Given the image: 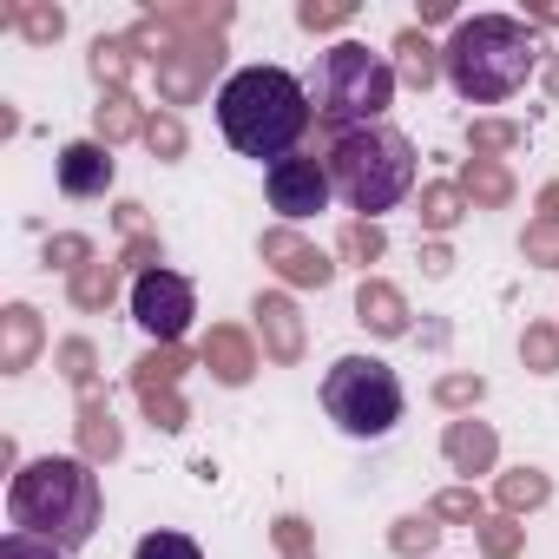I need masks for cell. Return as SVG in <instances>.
I'll use <instances>...</instances> for the list:
<instances>
[{"instance_id": "6da1fadb", "label": "cell", "mask_w": 559, "mask_h": 559, "mask_svg": "<svg viewBox=\"0 0 559 559\" xmlns=\"http://www.w3.org/2000/svg\"><path fill=\"white\" fill-rule=\"evenodd\" d=\"M310 119H317L310 86L290 67H237L217 86V132L230 139V152L257 158L263 171L276 158H297Z\"/></svg>"}, {"instance_id": "7a4b0ae2", "label": "cell", "mask_w": 559, "mask_h": 559, "mask_svg": "<svg viewBox=\"0 0 559 559\" xmlns=\"http://www.w3.org/2000/svg\"><path fill=\"white\" fill-rule=\"evenodd\" d=\"M533 67H539V40H533V27L513 21V14H474V21H461V27L448 34V47H441V73H448V86H454L467 106H500V99H513V93L533 80Z\"/></svg>"}, {"instance_id": "3957f363", "label": "cell", "mask_w": 559, "mask_h": 559, "mask_svg": "<svg viewBox=\"0 0 559 559\" xmlns=\"http://www.w3.org/2000/svg\"><path fill=\"white\" fill-rule=\"evenodd\" d=\"M8 513L21 533L60 546V552H80L99 526V480L86 461L73 454H47V461H27L14 474V493H8Z\"/></svg>"}, {"instance_id": "277c9868", "label": "cell", "mask_w": 559, "mask_h": 559, "mask_svg": "<svg viewBox=\"0 0 559 559\" xmlns=\"http://www.w3.org/2000/svg\"><path fill=\"white\" fill-rule=\"evenodd\" d=\"M310 86V106L317 119L343 139V132H362V126H389V106H395V67L389 53H376L369 40H336L330 53H317V67L304 73Z\"/></svg>"}, {"instance_id": "5b68a950", "label": "cell", "mask_w": 559, "mask_h": 559, "mask_svg": "<svg viewBox=\"0 0 559 559\" xmlns=\"http://www.w3.org/2000/svg\"><path fill=\"white\" fill-rule=\"evenodd\" d=\"M415 171H421V158H415V145H408L402 126H362V132L330 139V185L362 217L395 211L415 191Z\"/></svg>"}, {"instance_id": "8992f818", "label": "cell", "mask_w": 559, "mask_h": 559, "mask_svg": "<svg viewBox=\"0 0 559 559\" xmlns=\"http://www.w3.org/2000/svg\"><path fill=\"white\" fill-rule=\"evenodd\" d=\"M323 408L349 441H382L402 421V376L382 356H343L323 376Z\"/></svg>"}, {"instance_id": "52a82bcc", "label": "cell", "mask_w": 559, "mask_h": 559, "mask_svg": "<svg viewBox=\"0 0 559 559\" xmlns=\"http://www.w3.org/2000/svg\"><path fill=\"white\" fill-rule=\"evenodd\" d=\"M132 317H139L145 336L178 343V336L191 330V317H198V290L185 284L178 270H145L139 284H132Z\"/></svg>"}, {"instance_id": "ba28073f", "label": "cell", "mask_w": 559, "mask_h": 559, "mask_svg": "<svg viewBox=\"0 0 559 559\" xmlns=\"http://www.w3.org/2000/svg\"><path fill=\"white\" fill-rule=\"evenodd\" d=\"M263 191H270V211H284V217H317V211H330V158H276L270 171H263Z\"/></svg>"}, {"instance_id": "9c48e42d", "label": "cell", "mask_w": 559, "mask_h": 559, "mask_svg": "<svg viewBox=\"0 0 559 559\" xmlns=\"http://www.w3.org/2000/svg\"><path fill=\"white\" fill-rule=\"evenodd\" d=\"M112 152L99 145V139H73L67 152H60V191L67 198H106L112 191Z\"/></svg>"}, {"instance_id": "30bf717a", "label": "cell", "mask_w": 559, "mask_h": 559, "mask_svg": "<svg viewBox=\"0 0 559 559\" xmlns=\"http://www.w3.org/2000/svg\"><path fill=\"white\" fill-rule=\"evenodd\" d=\"M132 559H204V552H198V539H185V533H165V526H158V533H145V539L132 546Z\"/></svg>"}, {"instance_id": "8fae6325", "label": "cell", "mask_w": 559, "mask_h": 559, "mask_svg": "<svg viewBox=\"0 0 559 559\" xmlns=\"http://www.w3.org/2000/svg\"><path fill=\"white\" fill-rule=\"evenodd\" d=\"M0 559H67V552L34 539V533H21V526H8V533H0Z\"/></svg>"}]
</instances>
